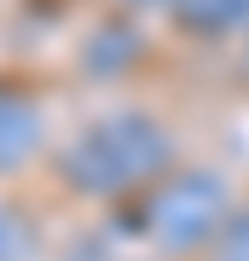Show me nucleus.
I'll return each mask as SVG.
<instances>
[{
  "instance_id": "obj_2",
  "label": "nucleus",
  "mask_w": 249,
  "mask_h": 261,
  "mask_svg": "<svg viewBox=\"0 0 249 261\" xmlns=\"http://www.w3.org/2000/svg\"><path fill=\"white\" fill-rule=\"evenodd\" d=\"M52 116L29 87H0V174L52 157Z\"/></svg>"
},
{
  "instance_id": "obj_3",
  "label": "nucleus",
  "mask_w": 249,
  "mask_h": 261,
  "mask_svg": "<svg viewBox=\"0 0 249 261\" xmlns=\"http://www.w3.org/2000/svg\"><path fill=\"white\" fill-rule=\"evenodd\" d=\"M104 12H116V18H145V12H174V0H110Z\"/></svg>"
},
{
  "instance_id": "obj_1",
  "label": "nucleus",
  "mask_w": 249,
  "mask_h": 261,
  "mask_svg": "<svg viewBox=\"0 0 249 261\" xmlns=\"http://www.w3.org/2000/svg\"><path fill=\"white\" fill-rule=\"evenodd\" d=\"M174 134L157 122V111H139V105H116V111L93 116L87 128H75L70 140L52 145L58 180L70 186V197H87V203H110V197H128L139 186H157L168 174V157H174Z\"/></svg>"
}]
</instances>
